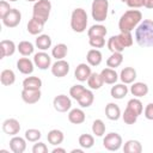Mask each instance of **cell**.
Here are the masks:
<instances>
[{
    "instance_id": "obj_19",
    "label": "cell",
    "mask_w": 153,
    "mask_h": 153,
    "mask_svg": "<svg viewBox=\"0 0 153 153\" xmlns=\"http://www.w3.org/2000/svg\"><path fill=\"white\" fill-rule=\"evenodd\" d=\"M105 116L110 121H117L122 116L120 106L115 103H108L106 106H105Z\"/></svg>"
},
{
    "instance_id": "obj_32",
    "label": "cell",
    "mask_w": 153,
    "mask_h": 153,
    "mask_svg": "<svg viewBox=\"0 0 153 153\" xmlns=\"http://www.w3.org/2000/svg\"><path fill=\"white\" fill-rule=\"evenodd\" d=\"M0 81L4 86H10L16 81V74L12 69H4L0 74Z\"/></svg>"
},
{
    "instance_id": "obj_37",
    "label": "cell",
    "mask_w": 153,
    "mask_h": 153,
    "mask_svg": "<svg viewBox=\"0 0 153 153\" xmlns=\"http://www.w3.org/2000/svg\"><path fill=\"white\" fill-rule=\"evenodd\" d=\"M123 62V55L122 53H112L108 60H106V66L110 68H116L118 66H121V63Z\"/></svg>"
},
{
    "instance_id": "obj_30",
    "label": "cell",
    "mask_w": 153,
    "mask_h": 153,
    "mask_svg": "<svg viewBox=\"0 0 153 153\" xmlns=\"http://www.w3.org/2000/svg\"><path fill=\"white\" fill-rule=\"evenodd\" d=\"M123 152L126 153H141L142 145L137 140H128L123 146Z\"/></svg>"
},
{
    "instance_id": "obj_21",
    "label": "cell",
    "mask_w": 153,
    "mask_h": 153,
    "mask_svg": "<svg viewBox=\"0 0 153 153\" xmlns=\"http://www.w3.org/2000/svg\"><path fill=\"white\" fill-rule=\"evenodd\" d=\"M86 120L85 112L81 109H72L68 112V121L73 124H81Z\"/></svg>"
},
{
    "instance_id": "obj_38",
    "label": "cell",
    "mask_w": 153,
    "mask_h": 153,
    "mask_svg": "<svg viewBox=\"0 0 153 153\" xmlns=\"http://www.w3.org/2000/svg\"><path fill=\"white\" fill-rule=\"evenodd\" d=\"M94 143V139L92 135L90 134H82L79 136V145L81 146V148H85V149H88L93 146Z\"/></svg>"
},
{
    "instance_id": "obj_23",
    "label": "cell",
    "mask_w": 153,
    "mask_h": 153,
    "mask_svg": "<svg viewBox=\"0 0 153 153\" xmlns=\"http://www.w3.org/2000/svg\"><path fill=\"white\" fill-rule=\"evenodd\" d=\"M100 75L103 78V81L104 84H109V85H112L115 84L117 80H118V75L116 73V71L114 68H104L102 72H100Z\"/></svg>"
},
{
    "instance_id": "obj_54",
    "label": "cell",
    "mask_w": 153,
    "mask_h": 153,
    "mask_svg": "<svg viewBox=\"0 0 153 153\" xmlns=\"http://www.w3.org/2000/svg\"><path fill=\"white\" fill-rule=\"evenodd\" d=\"M10 1H17V0H10Z\"/></svg>"
},
{
    "instance_id": "obj_26",
    "label": "cell",
    "mask_w": 153,
    "mask_h": 153,
    "mask_svg": "<svg viewBox=\"0 0 153 153\" xmlns=\"http://www.w3.org/2000/svg\"><path fill=\"white\" fill-rule=\"evenodd\" d=\"M108 49L111 53H122L126 48L122 44V42L120 41L118 35H116V36H111L109 38V41H108Z\"/></svg>"
},
{
    "instance_id": "obj_48",
    "label": "cell",
    "mask_w": 153,
    "mask_h": 153,
    "mask_svg": "<svg viewBox=\"0 0 153 153\" xmlns=\"http://www.w3.org/2000/svg\"><path fill=\"white\" fill-rule=\"evenodd\" d=\"M126 4L130 8H140L143 6V0H128Z\"/></svg>"
},
{
    "instance_id": "obj_34",
    "label": "cell",
    "mask_w": 153,
    "mask_h": 153,
    "mask_svg": "<svg viewBox=\"0 0 153 153\" xmlns=\"http://www.w3.org/2000/svg\"><path fill=\"white\" fill-rule=\"evenodd\" d=\"M127 109L131 110L136 116H140V115L142 114V111H143V105H142V103H141L140 99H137V98H131V99L128 100V103H127Z\"/></svg>"
},
{
    "instance_id": "obj_17",
    "label": "cell",
    "mask_w": 153,
    "mask_h": 153,
    "mask_svg": "<svg viewBox=\"0 0 153 153\" xmlns=\"http://www.w3.org/2000/svg\"><path fill=\"white\" fill-rule=\"evenodd\" d=\"M17 47L14 44L13 41L11 39H2L0 42V50H1V59L4 57H7V56H11L14 54Z\"/></svg>"
},
{
    "instance_id": "obj_15",
    "label": "cell",
    "mask_w": 153,
    "mask_h": 153,
    "mask_svg": "<svg viewBox=\"0 0 153 153\" xmlns=\"http://www.w3.org/2000/svg\"><path fill=\"white\" fill-rule=\"evenodd\" d=\"M17 69L25 75H29L33 72V62L27 57H20L17 61Z\"/></svg>"
},
{
    "instance_id": "obj_44",
    "label": "cell",
    "mask_w": 153,
    "mask_h": 153,
    "mask_svg": "<svg viewBox=\"0 0 153 153\" xmlns=\"http://www.w3.org/2000/svg\"><path fill=\"white\" fill-rule=\"evenodd\" d=\"M88 43L92 48H103L105 45L104 37H88Z\"/></svg>"
},
{
    "instance_id": "obj_16",
    "label": "cell",
    "mask_w": 153,
    "mask_h": 153,
    "mask_svg": "<svg viewBox=\"0 0 153 153\" xmlns=\"http://www.w3.org/2000/svg\"><path fill=\"white\" fill-rule=\"evenodd\" d=\"M44 24H45L44 22H42V20H39V19L32 17V18L29 20V23H27V32H29L30 35L36 36V35H38V33H41V32L43 31Z\"/></svg>"
},
{
    "instance_id": "obj_39",
    "label": "cell",
    "mask_w": 153,
    "mask_h": 153,
    "mask_svg": "<svg viewBox=\"0 0 153 153\" xmlns=\"http://www.w3.org/2000/svg\"><path fill=\"white\" fill-rule=\"evenodd\" d=\"M92 131L96 136H103L105 133V124L102 120H94L92 123Z\"/></svg>"
},
{
    "instance_id": "obj_40",
    "label": "cell",
    "mask_w": 153,
    "mask_h": 153,
    "mask_svg": "<svg viewBox=\"0 0 153 153\" xmlns=\"http://www.w3.org/2000/svg\"><path fill=\"white\" fill-rule=\"evenodd\" d=\"M42 136V133L38 130V129H35V128H31V129H27L25 131V139L30 142H37Z\"/></svg>"
},
{
    "instance_id": "obj_1",
    "label": "cell",
    "mask_w": 153,
    "mask_h": 153,
    "mask_svg": "<svg viewBox=\"0 0 153 153\" xmlns=\"http://www.w3.org/2000/svg\"><path fill=\"white\" fill-rule=\"evenodd\" d=\"M135 41L141 48L153 47V20L145 19L136 26Z\"/></svg>"
},
{
    "instance_id": "obj_8",
    "label": "cell",
    "mask_w": 153,
    "mask_h": 153,
    "mask_svg": "<svg viewBox=\"0 0 153 153\" xmlns=\"http://www.w3.org/2000/svg\"><path fill=\"white\" fill-rule=\"evenodd\" d=\"M22 20V13L17 8H11V11L2 18V23L7 27H16Z\"/></svg>"
},
{
    "instance_id": "obj_35",
    "label": "cell",
    "mask_w": 153,
    "mask_h": 153,
    "mask_svg": "<svg viewBox=\"0 0 153 153\" xmlns=\"http://www.w3.org/2000/svg\"><path fill=\"white\" fill-rule=\"evenodd\" d=\"M36 47L39 49V50H47L51 47V38L50 36L48 35H39L37 38H36Z\"/></svg>"
},
{
    "instance_id": "obj_53",
    "label": "cell",
    "mask_w": 153,
    "mask_h": 153,
    "mask_svg": "<svg viewBox=\"0 0 153 153\" xmlns=\"http://www.w3.org/2000/svg\"><path fill=\"white\" fill-rule=\"evenodd\" d=\"M121 1H123V2H127V1H128V0H121Z\"/></svg>"
},
{
    "instance_id": "obj_47",
    "label": "cell",
    "mask_w": 153,
    "mask_h": 153,
    "mask_svg": "<svg viewBox=\"0 0 153 153\" xmlns=\"http://www.w3.org/2000/svg\"><path fill=\"white\" fill-rule=\"evenodd\" d=\"M143 114H145V117H146L147 120L153 121V103H149V104L146 105Z\"/></svg>"
},
{
    "instance_id": "obj_13",
    "label": "cell",
    "mask_w": 153,
    "mask_h": 153,
    "mask_svg": "<svg viewBox=\"0 0 153 153\" xmlns=\"http://www.w3.org/2000/svg\"><path fill=\"white\" fill-rule=\"evenodd\" d=\"M91 67L86 63H79L74 71V76L76 80L79 81H87V79L90 78L91 75Z\"/></svg>"
},
{
    "instance_id": "obj_36",
    "label": "cell",
    "mask_w": 153,
    "mask_h": 153,
    "mask_svg": "<svg viewBox=\"0 0 153 153\" xmlns=\"http://www.w3.org/2000/svg\"><path fill=\"white\" fill-rule=\"evenodd\" d=\"M17 49H18V51L23 56H30L33 53V50H35L33 44L31 42H29V41H22V42H19V44L17 45Z\"/></svg>"
},
{
    "instance_id": "obj_45",
    "label": "cell",
    "mask_w": 153,
    "mask_h": 153,
    "mask_svg": "<svg viewBox=\"0 0 153 153\" xmlns=\"http://www.w3.org/2000/svg\"><path fill=\"white\" fill-rule=\"evenodd\" d=\"M32 153H48V147L43 142H38L33 145L32 147Z\"/></svg>"
},
{
    "instance_id": "obj_29",
    "label": "cell",
    "mask_w": 153,
    "mask_h": 153,
    "mask_svg": "<svg viewBox=\"0 0 153 153\" xmlns=\"http://www.w3.org/2000/svg\"><path fill=\"white\" fill-rule=\"evenodd\" d=\"M42 80L38 76H27L23 80V88L30 90H41Z\"/></svg>"
},
{
    "instance_id": "obj_28",
    "label": "cell",
    "mask_w": 153,
    "mask_h": 153,
    "mask_svg": "<svg viewBox=\"0 0 153 153\" xmlns=\"http://www.w3.org/2000/svg\"><path fill=\"white\" fill-rule=\"evenodd\" d=\"M104 81L100 73H91L90 78L87 79V85L91 90H99L103 86Z\"/></svg>"
},
{
    "instance_id": "obj_22",
    "label": "cell",
    "mask_w": 153,
    "mask_h": 153,
    "mask_svg": "<svg viewBox=\"0 0 153 153\" xmlns=\"http://www.w3.org/2000/svg\"><path fill=\"white\" fill-rule=\"evenodd\" d=\"M86 60H87V63L90 66H99L102 60H103V55L102 53L98 50V49H91L87 51V55H86Z\"/></svg>"
},
{
    "instance_id": "obj_6",
    "label": "cell",
    "mask_w": 153,
    "mask_h": 153,
    "mask_svg": "<svg viewBox=\"0 0 153 153\" xmlns=\"http://www.w3.org/2000/svg\"><path fill=\"white\" fill-rule=\"evenodd\" d=\"M103 146L108 151H118L122 146V136L117 133H109L103 139Z\"/></svg>"
},
{
    "instance_id": "obj_7",
    "label": "cell",
    "mask_w": 153,
    "mask_h": 153,
    "mask_svg": "<svg viewBox=\"0 0 153 153\" xmlns=\"http://www.w3.org/2000/svg\"><path fill=\"white\" fill-rule=\"evenodd\" d=\"M53 105H54V109L59 112H66L71 109L72 106V100L66 94H59L54 98L53 100Z\"/></svg>"
},
{
    "instance_id": "obj_2",
    "label": "cell",
    "mask_w": 153,
    "mask_h": 153,
    "mask_svg": "<svg viewBox=\"0 0 153 153\" xmlns=\"http://www.w3.org/2000/svg\"><path fill=\"white\" fill-rule=\"evenodd\" d=\"M141 19L142 14L139 10H128L121 16L118 20V29L121 32H131L141 23Z\"/></svg>"
},
{
    "instance_id": "obj_5",
    "label": "cell",
    "mask_w": 153,
    "mask_h": 153,
    "mask_svg": "<svg viewBox=\"0 0 153 153\" xmlns=\"http://www.w3.org/2000/svg\"><path fill=\"white\" fill-rule=\"evenodd\" d=\"M108 10H109V1L108 0H93L92 6H91V13L92 18L102 23L108 17Z\"/></svg>"
},
{
    "instance_id": "obj_49",
    "label": "cell",
    "mask_w": 153,
    "mask_h": 153,
    "mask_svg": "<svg viewBox=\"0 0 153 153\" xmlns=\"http://www.w3.org/2000/svg\"><path fill=\"white\" fill-rule=\"evenodd\" d=\"M143 6L146 8H153V0H143Z\"/></svg>"
},
{
    "instance_id": "obj_43",
    "label": "cell",
    "mask_w": 153,
    "mask_h": 153,
    "mask_svg": "<svg viewBox=\"0 0 153 153\" xmlns=\"http://www.w3.org/2000/svg\"><path fill=\"white\" fill-rule=\"evenodd\" d=\"M120 41L122 42V44L124 45V48H128L130 45H133V36L130 32H121L118 35Z\"/></svg>"
},
{
    "instance_id": "obj_50",
    "label": "cell",
    "mask_w": 153,
    "mask_h": 153,
    "mask_svg": "<svg viewBox=\"0 0 153 153\" xmlns=\"http://www.w3.org/2000/svg\"><path fill=\"white\" fill-rule=\"evenodd\" d=\"M51 152L53 153H66V149L65 148H60V147H55Z\"/></svg>"
},
{
    "instance_id": "obj_12",
    "label": "cell",
    "mask_w": 153,
    "mask_h": 153,
    "mask_svg": "<svg viewBox=\"0 0 153 153\" xmlns=\"http://www.w3.org/2000/svg\"><path fill=\"white\" fill-rule=\"evenodd\" d=\"M41 90H30V88H23L22 91V99L26 104H35L41 99Z\"/></svg>"
},
{
    "instance_id": "obj_11",
    "label": "cell",
    "mask_w": 153,
    "mask_h": 153,
    "mask_svg": "<svg viewBox=\"0 0 153 153\" xmlns=\"http://www.w3.org/2000/svg\"><path fill=\"white\" fill-rule=\"evenodd\" d=\"M2 130L5 134L7 135H17L20 130V124L19 121H17L16 118H7L2 122Z\"/></svg>"
},
{
    "instance_id": "obj_31",
    "label": "cell",
    "mask_w": 153,
    "mask_h": 153,
    "mask_svg": "<svg viewBox=\"0 0 153 153\" xmlns=\"http://www.w3.org/2000/svg\"><path fill=\"white\" fill-rule=\"evenodd\" d=\"M108 33V30L104 25L102 24H96L92 25L88 30H87V36L88 37H105V35Z\"/></svg>"
},
{
    "instance_id": "obj_27",
    "label": "cell",
    "mask_w": 153,
    "mask_h": 153,
    "mask_svg": "<svg viewBox=\"0 0 153 153\" xmlns=\"http://www.w3.org/2000/svg\"><path fill=\"white\" fill-rule=\"evenodd\" d=\"M93 100H94V94H93V92H92L91 90H87V88H86V90L84 91V93L79 97V99H78L76 102L79 103V105H80L81 108H88V106L92 105Z\"/></svg>"
},
{
    "instance_id": "obj_14",
    "label": "cell",
    "mask_w": 153,
    "mask_h": 153,
    "mask_svg": "<svg viewBox=\"0 0 153 153\" xmlns=\"http://www.w3.org/2000/svg\"><path fill=\"white\" fill-rule=\"evenodd\" d=\"M26 139L14 135L10 140V148L13 153H23L26 149Z\"/></svg>"
},
{
    "instance_id": "obj_41",
    "label": "cell",
    "mask_w": 153,
    "mask_h": 153,
    "mask_svg": "<svg viewBox=\"0 0 153 153\" xmlns=\"http://www.w3.org/2000/svg\"><path fill=\"white\" fill-rule=\"evenodd\" d=\"M85 90H86V88H85L82 85H73V86L69 88V96H71L73 99L78 100L79 97L84 93Z\"/></svg>"
},
{
    "instance_id": "obj_18",
    "label": "cell",
    "mask_w": 153,
    "mask_h": 153,
    "mask_svg": "<svg viewBox=\"0 0 153 153\" xmlns=\"http://www.w3.org/2000/svg\"><path fill=\"white\" fill-rule=\"evenodd\" d=\"M120 79L123 84H133L136 79V71L133 67H124L120 73Z\"/></svg>"
},
{
    "instance_id": "obj_3",
    "label": "cell",
    "mask_w": 153,
    "mask_h": 153,
    "mask_svg": "<svg viewBox=\"0 0 153 153\" xmlns=\"http://www.w3.org/2000/svg\"><path fill=\"white\" fill-rule=\"evenodd\" d=\"M87 26V13L84 8H75L71 16V27L75 32H84Z\"/></svg>"
},
{
    "instance_id": "obj_10",
    "label": "cell",
    "mask_w": 153,
    "mask_h": 153,
    "mask_svg": "<svg viewBox=\"0 0 153 153\" xmlns=\"http://www.w3.org/2000/svg\"><path fill=\"white\" fill-rule=\"evenodd\" d=\"M33 63L36 65V67H38L39 69H48L51 66V57L45 53V51H39L33 55Z\"/></svg>"
},
{
    "instance_id": "obj_9",
    "label": "cell",
    "mask_w": 153,
    "mask_h": 153,
    "mask_svg": "<svg viewBox=\"0 0 153 153\" xmlns=\"http://www.w3.org/2000/svg\"><path fill=\"white\" fill-rule=\"evenodd\" d=\"M68 72H69V63L65 60H56V62L51 65V73L54 76L62 78L66 76Z\"/></svg>"
},
{
    "instance_id": "obj_42",
    "label": "cell",
    "mask_w": 153,
    "mask_h": 153,
    "mask_svg": "<svg viewBox=\"0 0 153 153\" xmlns=\"http://www.w3.org/2000/svg\"><path fill=\"white\" fill-rule=\"evenodd\" d=\"M137 117H139V116H136L131 110H129V109H127V108H126V110H124V112H123V115H122V118H123L124 123H127V124H134V123L136 122Z\"/></svg>"
},
{
    "instance_id": "obj_25",
    "label": "cell",
    "mask_w": 153,
    "mask_h": 153,
    "mask_svg": "<svg viewBox=\"0 0 153 153\" xmlns=\"http://www.w3.org/2000/svg\"><path fill=\"white\" fill-rule=\"evenodd\" d=\"M127 93H128V86H126V84H116L110 90V94L115 99H122L127 96Z\"/></svg>"
},
{
    "instance_id": "obj_24",
    "label": "cell",
    "mask_w": 153,
    "mask_h": 153,
    "mask_svg": "<svg viewBox=\"0 0 153 153\" xmlns=\"http://www.w3.org/2000/svg\"><path fill=\"white\" fill-rule=\"evenodd\" d=\"M47 139H48V142L51 143L53 146H59L62 143L63 139H65V135L61 130L59 129H51L48 135H47Z\"/></svg>"
},
{
    "instance_id": "obj_51",
    "label": "cell",
    "mask_w": 153,
    "mask_h": 153,
    "mask_svg": "<svg viewBox=\"0 0 153 153\" xmlns=\"http://www.w3.org/2000/svg\"><path fill=\"white\" fill-rule=\"evenodd\" d=\"M72 153H82V149H72Z\"/></svg>"
},
{
    "instance_id": "obj_20",
    "label": "cell",
    "mask_w": 153,
    "mask_h": 153,
    "mask_svg": "<svg viewBox=\"0 0 153 153\" xmlns=\"http://www.w3.org/2000/svg\"><path fill=\"white\" fill-rule=\"evenodd\" d=\"M130 93L136 97V98H140V97H143L148 93V86L147 84L145 82H141V81H137V82H134L131 86H130Z\"/></svg>"
},
{
    "instance_id": "obj_4",
    "label": "cell",
    "mask_w": 153,
    "mask_h": 153,
    "mask_svg": "<svg viewBox=\"0 0 153 153\" xmlns=\"http://www.w3.org/2000/svg\"><path fill=\"white\" fill-rule=\"evenodd\" d=\"M51 11V2L49 0H38L35 2L32 8V17L47 23Z\"/></svg>"
},
{
    "instance_id": "obj_33",
    "label": "cell",
    "mask_w": 153,
    "mask_h": 153,
    "mask_svg": "<svg viewBox=\"0 0 153 153\" xmlns=\"http://www.w3.org/2000/svg\"><path fill=\"white\" fill-rule=\"evenodd\" d=\"M67 53H68V48H67V45H66L65 43H59V44H56V45L53 48V50H51V55H53V57H55L56 60H63V57H66Z\"/></svg>"
},
{
    "instance_id": "obj_46",
    "label": "cell",
    "mask_w": 153,
    "mask_h": 153,
    "mask_svg": "<svg viewBox=\"0 0 153 153\" xmlns=\"http://www.w3.org/2000/svg\"><path fill=\"white\" fill-rule=\"evenodd\" d=\"M11 11V7H10V4L7 2V1H5V0H2L1 2H0V18L2 19L8 12Z\"/></svg>"
},
{
    "instance_id": "obj_52",
    "label": "cell",
    "mask_w": 153,
    "mask_h": 153,
    "mask_svg": "<svg viewBox=\"0 0 153 153\" xmlns=\"http://www.w3.org/2000/svg\"><path fill=\"white\" fill-rule=\"evenodd\" d=\"M26 1H29V2H33V1H35V2H36V1H38V0H26Z\"/></svg>"
}]
</instances>
